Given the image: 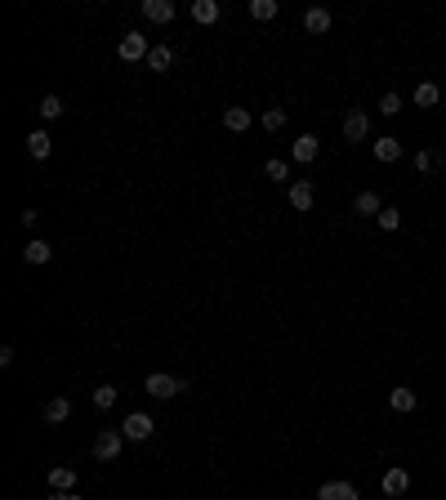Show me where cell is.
Listing matches in <instances>:
<instances>
[{"mask_svg":"<svg viewBox=\"0 0 446 500\" xmlns=\"http://www.w3.org/2000/svg\"><path fill=\"white\" fill-rule=\"evenodd\" d=\"M152 429H156V420H152L148 411H130V416L121 420V433H125L130 442H143V438H152Z\"/></svg>","mask_w":446,"mask_h":500,"instance_id":"2","label":"cell"},{"mask_svg":"<svg viewBox=\"0 0 446 500\" xmlns=\"http://www.w3.org/2000/svg\"><path fill=\"white\" fill-rule=\"evenodd\" d=\"M50 500H81V496H76V492H54Z\"/></svg>","mask_w":446,"mask_h":500,"instance_id":"32","label":"cell"},{"mask_svg":"<svg viewBox=\"0 0 446 500\" xmlns=\"http://www.w3.org/2000/svg\"><path fill=\"white\" fill-rule=\"evenodd\" d=\"M50 152H54L50 130H32V134H27V157H32V161H45Z\"/></svg>","mask_w":446,"mask_h":500,"instance_id":"8","label":"cell"},{"mask_svg":"<svg viewBox=\"0 0 446 500\" xmlns=\"http://www.w3.org/2000/svg\"><path fill=\"white\" fill-rule=\"evenodd\" d=\"M433 166H438V170H446V148H438V152H433Z\"/></svg>","mask_w":446,"mask_h":500,"instance_id":"31","label":"cell"},{"mask_svg":"<svg viewBox=\"0 0 446 500\" xmlns=\"http://www.w3.org/2000/svg\"><path fill=\"white\" fill-rule=\"evenodd\" d=\"M371 152H375V161L393 166V161H402V139L384 134V139H375V143H371Z\"/></svg>","mask_w":446,"mask_h":500,"instance_id":"7","label":"cell"},{"mask_svg":"<svg viewBox=\"0 0 446 500\" xmlns=\"http://www.w3.org/2000/svg\"><path fill=\"white\" fill-rule=\"evenodd\" d=\"M312 179H295V183H290V206H295V210H312Z\"/></svg>","mask_w":446,"mask_h":500,"instance_id":"11","label":"cell"},{"mask_svg":"<svg viewBox=\"0 0 446 500\" xmlns=\"http://www.w3.org/2000/svg\"><path fill=\"white\" fill-rule=\"evenodd\" d=\"M121 447H125V433H121V429H103L99 438H94V456H99V460H116Z\"/></svg>","mask_w":446,"mask_h":500,"instance_id":"4","label":"cell"},{"mask_svg":"<svg viewBox=\"0 0 446 500\" xmlns=\"http://www.w3.org/2000/svg\"><path fill=\"white\" fill-rule=\"evenodd\" d=\"M148 68H152V72H170V68H174V50H170V45H152Z\"/></svg>","mask_w":446,"mask_h":500,"instance_id":"18","label":"cell"},{"mask_svg":"<svg viewBox=\"0 0 446 500\" xmlns=\"http://www.w3.org/2000/svg\"><path fill=\"white\" fill-rule=\"evenodd\" d=\"M50 487H54V492H72V487H76V469L54 465V469H50Z\"/></svg>","mask_w":446,"mask_h":500,"instance_id":"19","label":"cell"},{"mask_svg":"<svg viewBox=\"0 0 446 500\" xmlns=\"http://www.w3.org/2000/svg\"><path fill=\"white\" fill-rule=\"evenodd\" d=\"M219 14H223V9H219V0H192V18H196L201 27L219 23Z\"/></svg>","mask_w":446,"mask_h":500,"instance_id":"15","label":"cell"},{"mask_svg":"<svg viewBox=\"0 0 446 500\" xmlns=\"http://www.w3.org/2000/svg\"><path fill=\"white\" fill-rule=\"evenodd\" d=\"M317 152H321V143H317L312 134H299L295 143H290V157H295V161H303V166H308V161H312Z\"/></svg>","mask_w":446,"mask_h":500,"instance_id":"14","label":"cell"},{"mask_svg":"<svg viewBox=\"0 0 446 500\" xmlns=\"http://www.w3.org/2000/svg\"><path fill=\"white\" fill-rule=\"evenodd\" d=\"M429 170H438L433 166V152H415V174H429Z\"/></svg>","mask_w":446,"mask_h":500,"instance_id":"30","label":"cell"},{"mask_svg":"<svg viewBox=\"0 0 446 500\" xmlns=\"http://www.w3.org/2000/svg\"><path fill=\"white\" fill-rule=\"evenodd\" d=\"M438 99H442V90L433 81H420V85H415V108H438Z\"/></svg>","mask_w":446,"mask_h":500,"instance_id":"20","label":"cell"},{"mask_svg":"<svg viewBox=\"0 0 446 500\" xmlns=\"http://www.w3.org/2000/svg\"><path fill=\"white\" fill-rule=\"evenodd\" d=\"M41 117L45 121H59L63 117V99H59V94H45V99H41Z\"/></svg>","mask_w":446,"mask_h":500,"instance_id":"26","label":"cell"},{"mask_svg":"<svg viewBox=\"0 0 446 500\" xmlns=\"http://www.w3.org/2000/svg\"><path fill=\"white\" fill-rule=\"evenodd\" d=\"M90 398H94V407H99V411H108V407H116V398H121V393H116V384H99V389H94Z\"/></svg>","mask_w":446,"mask_h":500,"instance_id":"23","label":"cell"},{"mask_svg":"<svg viewBox=\"0 0 446 500\" xmlns=\"http://www.w3.org/2000/svg\"><path fill=\"white\" fill-rule=\"evenodd\" d=\"M317 500H362V496H357L353 483H344V478H330V483L317 487Z\"/></svg>","mask_w":446,"mask_h":500,"instance_id":"6","label":"cell"},{"mask_svg":"<svg viewBox=\"0 0 446 500\" xmlns=\"http://www.w3.org/2000/svg\"><path fill=\"white\" fill-rule=\"evenodd\" d=\"M411 492V474H406V469H384V496H406Z\"/></svg>","mask_w":446,"mask_h":500,"instance_id":"10","label":"cell"},{"mask_svg":"<svg viewBox=\"0 0 446 500\" xmlns=\"http://www.w3.org/2000/svg\"><path fill=\"white\" fill-rule=\"evenodd\" d=\"M143 389L152 393V398L170 402V398H179V393L187 389V380H179V375H165V371H156V375H148V380H143Z\"/></svg>","mask_w":446,"mask_h":500,"instance_id":"1","label":"cell"},{"mask_svg":"<svg viewBox=\"0 0 446 500\" xmlns=\"http://www.w3.org/2000/svg\"><path fill=\"white\" fill-rule=\"evenodd\" d=\"M366 134H371V117H366V112H357V108H348V117H344V139H348V143H362Z\"/></svg>","mask_w":446,"mask_h":500,"instance_id":"5","label":"cell"},{"mask_svg":"<svg viewBox=\"0 0 446 500\" xmlns=\"http://www.w3.org/2000/svg\"><path fill=\"white\" fill-rule=\"evenodd\" d=\"M223 126L232 130V134H245V130L254 126V117H250L245 108H223Z\"/></svg>","mask_w":446,"mask_h":500,"instance_id":"13","label":"cell"},{"mask_svg":"<svg viewBox=\"0 0 446 500\" xmlns=\"http://www.w3.org/2000/svg\"><path fill=\"white\" fill-rule=\"evenodd\" d=\"M41 416H45V424H63V420L72 416V398H63V393H59V398H50Z\"/></svg>","mask_w":446,"mask_h":500,"instance_id":"12","label":"cell"},{"mask_svg":"<svg viewBox=\"0 0 446 500\" xmlns=\"http://www.w3.org/2000/svg\"><path fill=\"white\" fill-rule=\"evenodd\" d=\"M139 9L148 23H174V0H143Z\"/></svg>","mask_w":446,"mask_h":500,"instance_id":"9","label":"cell"},{"mask_svg":"<svg viewBox=\"0 0 446 500\" xmlns=\"http://www.w3.org/2000/svg\"><path fill=\"white\" fill-rule=\"evenodd\" d=\"M379 112H384V117H397V112H402V99H397V94L388 90L384 99H379Z\"/></svg>","mask_w":446,"mask_h":500,"instance_id":"29","label":"cell"},{"mask_svg":"<svg viewBox=\"0 0 446 500\" xmlns=\"http://www.w3.org/2000/svg\"><path fill=\"white\" fill-rule=\"evenodd\" d=\"M263 174L281 183V179H290V161H281V157H268V161H263Z\"/></svg>","mask_w":446,"mask_h":500,"instance_id":"25","label":"cell"},{"mask_svg":"<svg viewBox=\"0 0 446 500\" xmlns=\"http://www.w3.org/2000/svg\"><path fill=\"white\" fill-rule=\"evenodd\" d=\"M281 9H277V0H250V18H259V23H272Z\"/></svg>","mask_w":446,"mask_h":500,"instance_id":"24","label":"cell"},{"mask_svg":"<svg viewBox=\"0 0 446 500\" xmlns=\"http://www.w3.org/2000/svg\"><path fill=\"white\" fill-rule=\"evenodd\" d=\"M415 402H420V398H415V389H393V393H388V407L402 411V416H406V411H415Z\"/></svg>","mask_w":446,"mask_h":500,"instance_id":"22","label":"cell"},{"mask_svg":"<svg viewBox=\"0 0 446 500\" xmlns=\"http://www.w3.org/2000/svg\"><path fill=\"white\" fill-rule=\"evenodd\" d=\"M353 210H357V214H375V219H379V210H384V201H379V197L371 192V188H366V192H357Z\"/></svg>","mask_w":446,"mask_h":500,"instance_id":"21","label":"cell"},{"mask_svg":"<svg viewBox=\"0 0 446 500\" xmlns=\"http://www.w3.org/2000/svg\"><path fill=\"white\" fill-rule=\"evenodd\" d=\"M23 259L27 263H50L54 259V246H50V241H41V237H32V241H27V250H23Z\"/></svg>","mask_w":446,"mask_h":500,"instance_id":"17","label":"cell"},{"mask_svg":"<svg viewBox=\"0 0 446 500\" xmlns=\"http://www.w3.org/2000/svg\"><path fill=\"white\" fill-rule=\"evenodd\" d=\"M259 121H263V130H272V134H277V130L286 126V108H268Z\"/></svg>","mask_w":446,"mask_h":500,"instance_id":"28","label":"cell"},{"mask_svg":"<svg viewBox=\"0 0 446 500\" xmlns=\"http://www.w3.org/2000/svg\"><path fill=\"white\" fill-rule=\"evenodd\" d=\"M379 228H384V232H397V228H402V210L384 206V210H379Z\"/></svg>","mask_w":446,"mask_h":500,"instance_id":"27","label":"cell"},{"mask_svg":"<svg viewBox=\"0 0 446 500\" xmlns=\"http://www.w3.org/2000/svg\"><path fill=\"white\" fill-rule=\"evenodd\" d=\"M116 54L125 63H139V59H148V54H152V45H148L143 32H125V36H121V45H116Z\"/></svg>","mask_w":446,"mask_h":500,"instance_id":"3","label":"cell"},{"mask_svg":"<svg viewBox=\"0 0 446 500\" xmlns=\"http://www.w3.org/2000/svg\"><path fill=\"white\" fill-rule=\"evenodd\" d=\"M303 27H308L312 36H321V32H330V9H321V5H312L308 14H303Z\"/></svg>","mask_w":446,"mask_h":500,"instance_id":"16","label":"cell"}]
</instances>
